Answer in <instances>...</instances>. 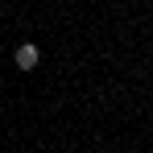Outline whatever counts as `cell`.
I'll list each match as a JSON object with an SVG mask.
<instances>
[{
	"mask_svg": "<svg viewBox=\"0 0 153 153\" xmlns=\"http://www.w3.org/2000/svg\"><path fill=\"white\" fill-rule=\"evenodd\" d=\"M13 58H17V66H21V71H33V66H37V62H42V50H37V46H33V42H21V46H17V54H13Z\"/></svg>",
	"mask_w": 153,
	"mask_h": 153,
	"instance_id": "cell-1",
	"label": "cell"
}]
</instances>
